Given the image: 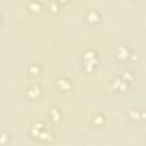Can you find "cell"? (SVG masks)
<instances>
[{
	"mask_svg": "<svg viewBox=\"0 0 146 146\" xmlns=\"http://www.w3.org/2000/svg\"><path fill=\"white\" fill-rule=\"evenodd\" d=\"M98 52L94 48H88L82 54V70L86 73H94L98 67Z\"/></svg>",
	"mask_w": 146,
	"mask_h": 146,
	"instance_id": "cell-1",
	"label": "cell"
},
{
	"mask_svg": "<svg viewBox=\"0 0 146 146\" xmlns=\"http://www.w3.org/2000/svg\"><path fill=\"white\" fill-rule=\"evenodd\" d=\"M114 57L117 62L124 64V63H128V62H131L133 60V58L136 57V54L132 51L131 47L127 43H121L119 44L115 50H114Z\"/></svg>",
	"mask_w": 146,
	"mask_h": 146,
	"instance_id": "cell-2",
	"label": "cell"
},
{
	"mask_svg": "<svg viewBox=\"0 0 146 146\" xmlns=\"http://www.w3.org/2000/svg\"><path fill=\"white\" fill-rule=\"evenodd\" d=\"M130 83H128L127 81H124L121 75H116L114 76L111 81H110V89L113 94H117V95H123L129 90Z\"/></svg>",
	"mask_w": 146,
	"mask_h": 146,
	"instance_id": "cell-3",
	"label": "cell"
},
{
	"mask_svg": "<svg viewBox=\"0 0 146 146\" xmlns=\"http://www.w3.org/2000/svg\"><path fill=\"white\" fill-rule=\"evenodd\" d=\"M43 88L39 82H32L25 89V96L30 100H38L42 97Z\"/></svg>",
	"mask_w": 146,
	"mask_h": 146,
	"instance_id": "cell-4",
	"label": "cell"
},
{
	"mask_svg": "<svg viewBox=\"0 0 146 146\" xmlns=\"http://www.w3.org/2000/svg\"><path fill=\"white\" fill-rule=\"evenodd\" d=\"M46 128H47V127H46L44 122L38 120V121H34V122L31 123V125H30L29 129H27V133H29V136H30L32 139H34V140L36 141L38 138L40 137L41 132H42Z\"/></svg>",
	"mask_w": 146,
	"mask_h": 146,
	"instance_id": "cell-5",
	"label": "cell"
},
{
	"mask_svg": "<svg viewBox=\"0 0 146 146\" xmlns=\"http://www.w3.org/2000/svg\"><path fill=\"white\" fill-rule=\"evenodd\" d=\"M127 116L129 117V120L140 123V122H145L146 121V110L140 108V107H132L127 112Z\"/></svg>",
	"mask_w": 146,
	"mask_h": 146,
	"instance_id": "cell-6",
	"label": "cell"
},
{
	"mask_svg": "<svg viewBox=\"0 0 146 146\" xmlns=\"http://www.w3.org/2000/svg\"><path fill=\"white\" fill-rule=\"evenodd\" d=\"M55 84H56V88L62 92H67L73 88V81L66 75L57 76L55 80Z\"/></svg>",
	"mask_w": 146,
	"mask_h": 146,
	"instance_id": "cell-7",
	"label": "cell"
},
{
	"mask_svg": "<svg viewBox=\"0 0 146 146\" xmlns=\"http://www.w3.org/2000/svg\"><path fill=\"white\" fill-rule=\"evenodd\" d=\"M100 21H102V14L95 8L89 9L84 14V22L89 25H97L98 23H100Z\"/></svg>",
	"mask_w": 146,
	"mask_h": 146,
	"instance_id": "cell-8",
	"label": "cell"
},
{
	"mask_svg": "<svg viewBox=\"0 0 146 146\" xmlns=\"http://www.w3.org/2000/svg\"><path fill=\"white\" fill-rule=\"evenodd\" d=\"M26 8H27L29 13H31L33 15H39L43 11L44 6H43L42 1H40V0H30L27 2Z\"/></svg>",
	"mask_w": 146,
	"mask_h": 146,
	"instance_id": "cell-9",
	"label": "cell"
},
{
	"mask_svg": "<svg viewBox=\"0 0 146 146\" xmlns=\"http://www.w3.org/2000/svg\"><path fill=\"white\" fill-rule=\"evenodd\" d=\"M106 120H107V117L103 112H96L90 116V123L96 128H100V127L105 125Z\"/></svg>",
	"mask_w": 146,
	"mask_h": 146,
	"instance_id": "cell-10",
	"label": "cell"
},
{
	"mask_svg": "<svg viewBox=\"0 0 146 146\" xmlns=\"http://www.w3.org/2000/svg\"><path fill=\"white\" fill-rule=\"evenodd\" d=\"M62 117H63V113L62 111L58 108V107H51L48 112V119L51 123L54 124H57L62 121Z\"/></svg>",
	"mask_w": 146,
	"mask_h": 146,
	"instance_id": "cell-11",
	"label": "cell"
},
{
	"mask_svg": "<svg viewBox=\"0 0 146 146\" xmlns=\"http://www.w3.org/2000/svg\"><path fill=\"white\" fill-rule=\"evenodd\" d=\"M54 135H52V132L49 130V129H44L42 132H41V135H40V137L38 138V140L36 141H39V143H43V144H50V143H52L54 141Z\"/></svg>",
	"mask_w": 146,
	"mask_h": 146,
	"instance_id": "cell-12",
	"label": "cell"
},
{
	"mask_svg": "<svg viewBox=\"0 0 146 146\" xmlns=\"http://www.w3.org/2000/svg\"><path fill=\"white\" fill-rule=\"evenodd\" d=\"M27 73L33 76V78H36V76H40L41 73H42V66L40 64H36V63H33L31 65H29L27 67Z\"/></svg>",
	"mask_w": 146,
	"mask_h": 146,
	"instance_id": "cell-13",
	"label": "cell"
},
{
	"mask_svg": "<svg viewBox=\"0 0 146 146\" xmlns=\"http://www.w3.org/2000/svg\"><path fill=\"white\" fill-rule=\"evenodd\" d=\"M59 8H60V3L58 0H51V1H49L48 6H47L48 11L51 14H57L59 11Z\"/></svg>",
	"mask_w": 146,
	"mask_h": 146,
	"instance_id": "cell-14",
	"label": "cell"
},
{
	"mask_svg": "<svg viewBox=\"0 0 146 146\" xmlns=\"http://www.w3.org/2000/svg\"><path fill=\"white\" fill-rule=\"evenodd\" d=\"M120 75H121V78H122L124 81H127V82L130 83V84L135 81V78H136V76H135V73H133L132 71H130V70H128V71H123Z\"/></svg>",
	"mask_w": 146,
	"mask_h": 146,
	"instance_id": "cell-15",
	"label": "cell"
},
{
	"mask_svg": "<svg viewBox=\"0 0 146 146\" xmlns=\"http://www.w3.org/2000/svg\"><path fill=\"white\" fill-rule=\"evenodd\" d=\"M0 143L2 146H7L9 143H10V136H9V132L3 130L1 132V137H0Z\"/></svg>",
	"mask_w": 146,
	"mask_h": 146,
	"instance_id": "cell-16",
	"label": "cell"
},
{
	"mask_svg": "<svg viewBox=\"0 0 146 146\" xmlns=\"http://www.w3.org/2000/svg\"><path fill=\"white\" fill-rule=\"evenodd\" d=\"M59 1V3L60 5H66V3H68L70 2V0H58Z\"/></svg>",
	"mask_w": 146,
	"mask_h": 146,
	"instance_id": "cell-17",
	"label": "cell"
}]
</instances>
